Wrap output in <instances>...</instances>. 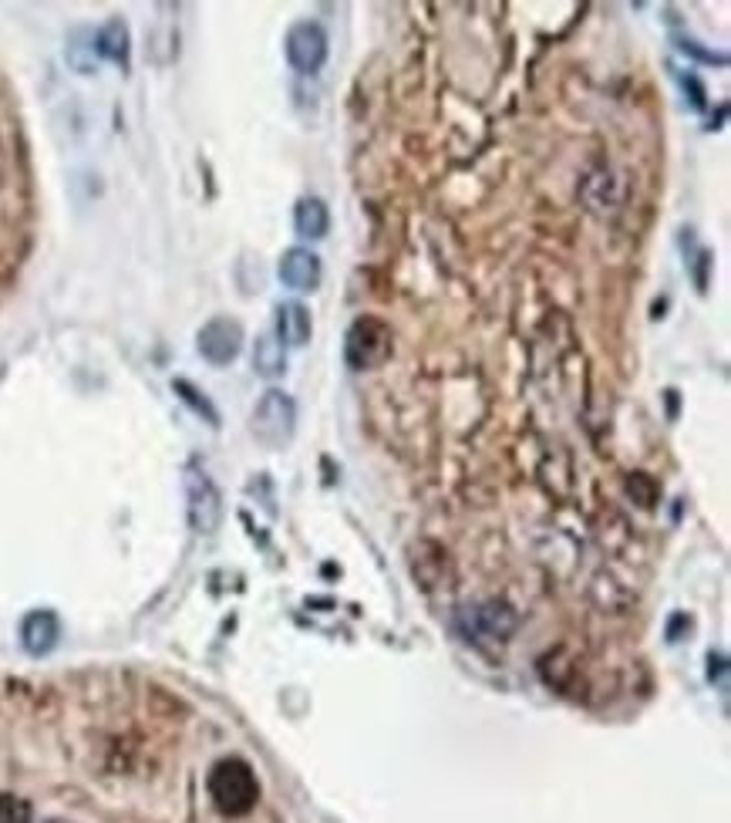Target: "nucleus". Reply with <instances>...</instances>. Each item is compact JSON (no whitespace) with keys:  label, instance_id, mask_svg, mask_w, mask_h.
I'll return each mask as SVG.
<instances>
[{"label":"nucleus","instance_id":"obj_4","mask_svg":"<svg viewBox=\"0 0 731 823\" xmlns=\"http://www.w3.org/2000/svg\"><path fill=\"white\" fill-rule=\"evenodd\" d=\"M186 520L199 537L216 533L223 524V493L213 483V476L199 466L186 469Z\"/></svg>","mask_w":731,"mask_h":823},{"label":"nucleus","instance_id":"obj_13","mask_svg":"<svg viewBox=\"0 0 731 823\" xmlns=\"http://www.w3.org/2000/svg\"><path fill=\"white\" fill-rule=\"evenodd\" d=\"M253 368H257L260 379H281V374L287 371V352L281 345V337H276V334H260L257 337Z\"/></svg>","mask_w":731,"mask_h":823},{"label":"nucleus","instance_id":"obj_5","mask_svg":"<svg viewBox=\"0 0 731 823\" xmlns=\"http://www.w3.org/2000/svg\"><path fill=\"white\" fill-rule=\"evenodd\" d=\"M459 622H462V631L475 641H506L516 631L519 617L506 601L493 598V601H479V604L462 607Z\"/></svg>","mask_w":731,"mask_h":823},{"label":"nucleus","instance_id":"obj_20","mask_svg":"<svg viewBox=\"0 0 731 823\" xmlns=\"http://www.w3.org/2000/svg\"><path fill=\"white\" fill-rule=\"evenodd\" d=\"M708 665H711V668H708V678H711V681L718 678V685L724 689V685H728V681H724V678H728V662H724V655H715V651H711Z\"/></svg>","mask_w":731,"mask_h":823},{"label":"nucleus","instance_id":"obj_6","mask_svg":"<svg viewBox=\"0 0 731 823\" xmlns=\"http://www.w3.org/2000/svg\"><path fill=\"white\" fill-rule=\"evenodd\" d=\"M243 341H247V334H243V324L236 318H209L199 334H196V352L209 361V365H233L243 352Z\"/></svg>","mask_w":731,"mask_h":823},{"label":"nucleus","instance_id":"obj_1","mask_svg":"<svg viewBox=\"0 0 731 823\" xmlns=\"http://www.w3.org/2000/svg\"><path fill=\"white\" fill-rule=\"evenodd\" d=\"M206 790L223 816H247L260 800L257 773L247 760H239V757H226V760L213 763V770H209V776H206Z\"/></svg>","mask_w":731,"mask_h":823},{"label":"nucleus","instance_id":"obj_16","mask_svg":"<svg viewBox=\"0 0 731 823\" xmlns=\"http://www.w3.org/2000/svg\"><path fill=\"white\" fill-rule=\"evenodd\" d=\"M627 496H631L644 509H654L660 490H657V483H654L647 472H631V476H627Z\"/></svg>","mask_w":731,"mask_h":823},{"label":"nucleus","instance_id":"obj_14","mask_svg":"<svg viewBox=\"0 0 731 823\" xmlns=\"http://www.w3.org/2000/svg\"><path fill=\"white\" fill-rule=\"evenodd\" d=\"M540 672H543L546 685H553V689H560V692H570V689H573V681H570V678H577V665L567 659V651H563V648L549 651V655L540 662Z\"/></svg>","mask_w":731,"mask_h":823},{"label":"nucleus","instance_id":"obj_8","mask_svg":"<svg viewBox=\"0 0 731 823\" xmlns=\"http://www.w3.org/2000/svg\"><path fill=\"white\" fill-rule=\"evenodd\" d=\"M21 648L30 659H45L61 641V617L51 607H34L21 617Z\"/></svg>","mask_w":731,"mask_h":823},{"label":"nucleus","instance_id":"obj_7","mask_svg":"<svg viewBox=\"0 0 731 823\" xmlns=\"http://www.w3.org/2000/svg\"><path fill=\"white\" fill-rule=\"evenodd\" d=\"M284 51H287V61L294 72H300V75L321 72L327 61V30L318 21H297L287 30Z\"/></svg>","mask_w":731,"mask_h":823},{"label":"nucleus","instance_id":"obj_15","mask_svg":"<svg viewBox=\"0 0 731 823\" xmlns=\"http://www.w3.org/2000/svg\"><path fill=\"white\" fill-rule=\"evenodd\" d=\"M172 392H176L193 412H196V416L206 422V426H220V412H216V405L213 402H209V395L206 392H199L193 382H186V379H172Z\"/></svg>","mask_w":731,"mask_h":823},{"label":"nucleus","instance_id":"obj_21","mask_svg":"<svg viewBox=\"0 0 731 823\" xmlns=\"http://www.w3.org/2000/svg\"><path fill=\"white\" fill-rule=\"evenodd\" d=\"M708 267H711V254L702 250V254H698V270H694V284H698V291L708 287Z\"/></svg>","mask_w":731,"mask_h":823},{"label":"nucleus","instance_id":"obj_9","mask_svg":"<svg viewBox=\"0 0 731 823\" xmlns=\"http://www.w3.org/2000/svg\"><path fill=\"white\" fill-rule=\"evenodd\" d=\"M284 287L290 291H318L321 287V257L307 247H290L284 250L281 263H276Z\"/></svg>","mask_w":731,"mask_h":823},{"label":"nucleus","instance_id":"obj_2","mask_svg":"<svg viewBox=\"0 0 731 823\" xmlns=\"http://www.w3.org/2000/svg\"><path fill=\"white\" fill-rule=\"evenodd\" d=\"M250 432L263 445V450H287L297 432V405L287 392L270 389L260 395L250 416Z\"/></svg>","mask_w":731,"mask_h":823},{"label":"nucleus","instance_id":"obj_17","mask_svg":"<svg viewBox=\"0 0 731 823\" xmlns=\"http://www.w3.org/2000/svg\"><path fill=\"white\" fill-rule=\"evenodd\" d=\"M0 823H34L30 800L17 794H0Z\"/></svg>","mask_w":731,"mask_h":823},{"label":"nucleus","instance_id":"obj_10","mask_svg":"<svg viewBox=\"0 0 731 823\" xmlns=\"http://www.w3.org/2000/svg\"><path fill=\"white\" fill-rule=\"evenodd\" d=\"M91 48L98 58L119 64L122 72H128V61H132V30L122 17H109L91 38Z\"/></svg>","mask_w":731,"mask_h":823},{"label":"nucleus","instance_id":"obj_18","mask_svg":"<svg viewBox=\"0 0 731 823\" xmlns=\"http://www.w3.org/2000/svg\"><path fill=\"white\" fill-rule=\"evenodd\" d=\"M678 51H681V54H687V58H694V61H705V64H728V58H724V54L708 51V48H702L698 41H691V38H678Z\"/></svg>","mask_w":731,"mask_h":823},{"label":"nucleus","instance_id":"obj_19","mask_svg":"<svg viewBox=\"0 0 731 823\" xmlns=\"http://www.w3.org/2000/svg\"><path fill=\"white\" fill-rule=\"evenodd\" d=\"M681 88H684V95L691 98V106L698 109V112L708 106V91H705V85L694 78V75H681Z\"/></svg>","mask_w":731,"mask_h":823},{"label":"nucleus","instance_id":"obj_3","mask_svg":"<svg viewBox=\"0 0 731 823\" xmlns=\"http://www.w3.org/2000/svg\"><path fill=\"white\" fill-rule=\"evenodd\" d=\"M388 355H392V328L381 318L364 315V318H358L351 328H347L344 358L355 371H368V368L385 365Z\"/></svg>","mask_w":731,"mask_h":823},{"label":"nucleus","instance_id":"obj_11","mask_svg":"<svg viewBox=\"0 0 731 823\" xmlns=\"http://www.w3.org/2000/svg\"><path fill=\"white\" fill-rule=\"evenodd\" d=\"M310 334H313V321L300 300H287L276 307V337H281V345L303 348Z\"/></svg>","mask_w":731,"mask_h":823},{"label":"nucleus","instance_id":"obj_23","mask_svg":"<svg viewBox=\"0 0 731 823\" xmlns=\"http://www.w3.org/2000/svg\"><path fill=\"white\" fill-rule=\"evenodd\" d=\"M45 823H72V820H45Z\"/></svg>","mask_w":731,"mask_h":823},{"label":"nucleus","instance_id":"obj_12","mask_svg":"<svg viewBox=\"0 0 731 823\" xmlns=\"http://www.w3.org/2000/svg\"><path fill=\"white\" fill-rule=\"evenodd\" d=\"M294 230L303 239H324L331 230V213H327V202L318 196H303L294 206Z\"/></svg>","mask_w":731,"mask_h":823},{"label":"nucleus","instance_id":"obj_22","mask_svg":"<svg viewBox=\"0 0 731 823\" xmlns=\"http://www.w3.org/2000/svg\"><path fill=\"white\" fill-rule=\"evenodd\" d=\"M665 395H668V412H671V419H678V392H674V389H668Z\"/></svg>","mask_w":731,"mask_h":823}]
</instances>
